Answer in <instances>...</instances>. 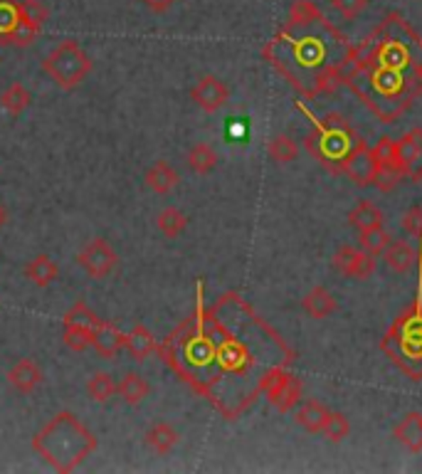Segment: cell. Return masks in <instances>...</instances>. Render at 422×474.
Returning a JSON list of instances; mask_svg holds the SVG:
<instances>
[{
  "instance_id": "cell-35",
  "label": "cell",
  "mask_w": 422,
  "mask_h": 474,
  "mask_svg": "<svg viewBox=\"0 0 422 474\" xmlns=\"http://www.w3.org/2000/svg\"><path fill=\"white\" fill-rule=\"evenodd\" d=\"M344 20H356L368 8V0H328Z\"/></svg>"
},
{
  "instance_id": "cell-21",
  "label": "cell",
  "mask_w": 422,
  "mask_h": 474,
  "mask_svg": "<svg viewBox=\"0 0 422 474\" xmlns=\"http://www.w3.org/2000/svg\"><path fill=\"white\" fill-rule=\"evenodd\" d=\"M385 265L398 274L413 270L415 265V250L410 242L405 240H390L385 247Z\"/></svg>"
},
{
  "instance_id": "cell-33",
  "label": "cell",
  "mask_w": 422,
  "mask_h": 474,
  "mask_svg": "<svg viewBox=\"0 0 422 474\" xmlns=\"http://www.w3.org/2000/svg\"><path fill=\"white\" fill-rule=\"evenodd\" d=\"M321 435L326 437L328 442L338 445V442H344V440L351 435V423H348V418L344 413H331L326 420V425L321 430Z\"/></svg>"
},
{
  "instance_id": "cell-38",
  "label": "cell",
  "mask_w": 422,
  "mask_h": 474,
  "mask_svg": "<svg viewBox=\"0 0 422 474\" xmlns=\"http://www.w3.org/2000/svg\"><path fill=\"white\" fill-rule=\"evenodd\" d=\"M5 223H8V210H5V208L0 205V230L5 228Z\"/></svg>"
},
{
  "instance_id": "cell-6",
  "label": "cell",
  "mask_w": 422,
  "mask_h": 474,
  "mask_svg": "<svg viewBox=\"0 0 422 474\" xmlns=\"http://www.w3.org/2000/svg\"><path fill=\"white\" fill-rule=\"evenodd\" d=\"M260 391L267 393V400L280 413H291L301 403V381L297 376L287 373L281 366L267 368L260 381Z\"/></svg>"
},
{
  "instance_id": "cell-11",
  "label": "cell",
  "mask_w": 422,
  "mask_h": 474,
  "mask_svg": "<svg viewBox=\"0 0 422 474\" xmlns=\"http://www.w3.org/2000/svg\"><path fill=\"white\" fill-rule=\"evenodd\" d=\"M190 99H193L203 112L213 114L217 112V109H223V107L230 102V87H227L220 77L203 75L193 84Z\"/></svg>"
},
{
  "instance_id": "cell-24",
  "label": "cell",
  "mask_w": 422,
  "mask_h": 474,
  "mask_svg": "<svg viewBox=\"0 0 422 474\" xmlns=\"http://www.w3.org/2000/svg\"><path fill=\"white\" fill-rule=\"evenodd\" d=\"M30 104H32V94L28 92V87L20 82H13L0 94V109L10 116H20L23 112H28Z\"/></svg>"
},
{
  "instance_id": "cell-30",
  "label": "cell",
  "mask_w": 422,
  "mask_h": 474,
  "mask_svg": "<svg viewBox=\"0 0 422 474\" xmlns=\"http://www.w3.org/2000/svg\"><path fill=\"white\" fill-rule=\"evenodd\" d=\"M388 242H390V235L385 233L383 225H381V228L361 230V235H358V247L363 252H368V255H373V257L383 255L385 247H388Z\"/></svg>"
},
{
  "instance_id": "cell-15",
  "label": "cell",
  "mask_w": 422,
  "mask_h": 474,
  "mask_svg": "<svg viewBox=\"0 0 422 474\" xmlns=\"http://www.w3.org/2000/svg\"><path fill=\"white\" fill-rule=\"evenodd\" d=\"M124 349L132 354L133 361H146L153 354H159V341L146 326L136 324L129 334H124Z\"/></svg>"
},
{
  "instance_id": "cell-16",
  "label": "cell",
  "mask_w": 422,
  "mask_h": 474,
  "mask_svg": "<svg viewBox=\"0 0 422 474\" xmlns=\"http://www.w3.org/2000/svg\"><path fill=\"white\" fill-rule=\"evenodd\" d=\"M393 437L410 452H422V413H408L395 423Z\"/></svg>"
},
{
  "instance_id": "cell-26",
  "label": "cell",
  "mask_w": 422,
  "mask_h": 474,
  "mask_svg": "<svg viewBox=\"0 0 422 474\" xmlns=\"http://www.w3.org/2000/svg\"><path fill=\"white\" fill-rule=\"evenodd\" d=\"M188 168L197 173V176H207V173H213L217 166V151L210 146V144H196L193 149L188 151Z\"/></svg>"
},
{
  "instance_id": "cell-34",
  "label": "cell",
  "mask_w": 422,
  "mask_h": 474,
  "mask_svg": "<svg viewBox=\"0 0 422 474\" xmlns=\"http://www.w3.org/2000/svg\"><path fill=\"white\" fill-rule=\"evenodd\" d=\"M20 18V0H0V45H5V40L15 28Z\"/></svg>"
},
{
  "instance_id": "cell-13",
  "label": "cell",
  "mask_w": 422,
  "mask_h": 474,
  "mask_svg": "<svg viewBox=\"0 0 422 474\" xmlns=\"http://www.w3.org/2000/svg\"><path fill=\"white\" fill-rule=\"evenodd\" d=\"M92 349L96 354L106 358V361H112L119 356V351L124 349V331L112 321H104L99 319L96 326H94V339H92Z\"/></svg>"
},
{
  "instance_id": "cell-8",
  "label": "cell",
  "mask_w": 422,
  "mask_h": 474,
  "mask_svg": "<svg viewBox=\"0 0 422 474\" xmlns=\"http://www.w3.org/2000/svg\"><path fill=\"white\" fill-rule=\"evenodd\" d=\"M77 265L89 274L92 279H106L116 270L119 265V255L114 252V247L109 245V240L104 237H94L85 250L79 252L75 257Z\"/></svg>"
},
{
  "instance_id": "cell-18",
  "label": "cell",
  "mask_w": 422,
  "mask_h": 474,
  "mask_svg": "<svg viewBox=\"0 0 422 474\" xmlns=\"http://www.w3.org/2000/svg\"><path fill=\"white\" fill-rule=\"evenodd\" d=\"M143 181H146V186L153 191V193H159V196H166L170 193L173 188L179 186V171L170 166L169 161H156L153 166L143 173Z\"/></svg>"
},
{
  "instance_id": "cell-28",
  "label": "cell",
  "mask_w": 422,
  "mask_h": 474,
  "mask_svg": "<svg viewBox=\"0 0 422 474\" xmlns=\"http://www.w3.org/2000/svg\"><path fill=\"white\" fill-rule=\"evenodd\" d=\"M156 228H159L161 233L166 235L169 240L173 237H179L180 233H186L188 228V215L179 208H166V210H161L156 215Z\"/></svg>"
},
{
  "instance_id": "cell-17",
  "label": "cell",
  "mask_w": 422,
  "mask_h": 474,
  "mask_svg": "<svg viewBox=\"0 0 422 474\" xmlns=\"http://www.w3.org/2000/svg\"><path fill=\"white\" fill-rule=\"evenodd\" d=\"M328 415H331V410L324 405V403H319V400H304V403H299V408H297V425L299 428H304L307 432H311V435H321V430H324V425H326Z\"/></svg>"
},
{
  "instance_id": "cell-14",
  "label": "cell",
  "mask_w": 422,
  "mask_h": 474,
  "mask_svg": "<svg viewBox=\"0 0 422 474\" xmlns=\"http://www.w3.org/2000/svg\"><path fill=\"white\" fill-rule=\"evenodd\" d=\"M8 383L23 395H30L42 383V371L32 358H20L8 371Z\"/></svg>"
},
{
  "instance_id": "cell-4",
  "label": "cell",
  "mask_w": 422,
  "mask_h": 474,
  "mask_svg": "<svg viewBox=\"0 0 422 474\" xmlns=\"http://www.w3.org/2000/svg\"><path fill=\"white\" fill-rule=\"evenodd\" d=\"M358 136L353 129L348 126V121L341 116H328L319 124V129L314 131L311 136H307V149L319 158L321 166L331 168V171H341V161L346 158V153L356 146Z\"/></svg>"
},
{
  "instance_id": "cell-31",
  "label": "cell",
  "mask_w": 422,
  "mask_h": 474,
  "mask_svg": "<svg viewBox=\"0 0 422 474\" xmlns=\"http://www.w3.org/2000/svg\"><path fill=\"white\" fill-rule=\"evenodd\" d=\"M94 329H82V326H62V341L67 349H72L77 354H82L87 349H92Z\"/></svg>"
},
{
  "instance_id": "cell-27",
  "label": "cell",
  "mask_w": 422,
  "mask_h": 474,
  "mask_svg": "<svg viewBox=\"0 0 422 474\" xmlns=\"http://www.w3.org/2000/svg\"><path fill=\"white\" fill-rule=\"evenodd\" d=\"M267 153L272 158L274 163H291L299 156V144L291 139L289 134H277L270 144H267Z\"/></svg>"
},
{
  "instance_id": "cell-1",
  "label": "cell",
  "mask_w": 422,
  "mask_h": 474,
  "mask_svg": "<svg viewBox=\"0 0 422 474\" xmlns=\"http://www.w3.org/2000/svg\"><path fill=\"white\" fill-rule=\"evenodd\" d=\"M422 40L398 13L388 15L383 25L358 47L348 50L344 60V82L371 104L388 124L422 92Z\"/></svg>"
},
{
  "instance_id": "cell-10",
  "label": "cell",
  "mask_w": 422,
  "mask_h": 474,
  "mask_svg": "<svg viewBox=\"0 0 422 474\" xmlns=\"http://www.w3.org/2000/svg\"><path fill=\"white\" fill-rule=\"evenodd\" d=\"M331 262H334V267L341 274L353 277L356 282H366V279H371L375 274V257L361 250V247L356 250L351 245H344V247H338Z\"/></svg>"
},
{
  "instance_id": "cell-36",
  "label": "cell",
  "mask_w": 422,
  "mask_h": 474,
  "mask_svg": "<svg viewBox=\"0 0 422 474\" xmlns=\"http://www.w3.org/2000/svg\"><path fill=\"white\" fill-rule=\"evenodd\" d=\"M400 228L413 237H422V205H413L408 213L400 218Z\"/></svg>"
},
{
  "instance_id": "cell-3",
  "label": "cell",
  "mask_w": 422,
  "mask_h": 474,
  "mask_svg": "<svg viewBox=\"0 0 422 474\" xmlns=\"http://www.w3.org/2000/svg\"><path fill=\"white\" fill-rule=\"evenodd\" d=\"M32 450L57 472H75L96 450V437L75 413L62 410L32 437Z\"/></svg>"
},
{
  "instance_id": "cell-7",
  "label": "cell",
  "mask_w": 422,
  "mask_h": 474,
  "mask_svg": "<svg viewBox=\"0 0 422 474\" xmlns=\"http://www.w3.org/2000/svg\"><path fill=\"white\" fill-rule=\"evenodd\" d=\"M45 3L40 0H20V18L15 23V28L5 40V45L10 47H30L40 35V30L47 20Z\"/></svg>"
},
{
  "instance_id": "cell-32",
  "label": "cell",
  "mask_w": 422,
  "mask_h": 474,
  "mask_svg": "<svg viewBox=\"0 0 422 474\" xmlns=\"http://www.w3.org/2000/svg\"><path fill=\"white\" fill-rule=\"evenodd\" d=\"M96 321H99V316L94 314L92 309L87 307V302H82V299H79L77 304H72V309L62 316V326H82V329H94Z\"/></svg>"
},
{
  "instance_id": "cell-37",
  "label": "cell",
  "mask_w": 422,
  "mask_h": 474,
  "mask_svg": "<svg viewBox=\"0 0 422 474\" xmlns=\"http://www.w3.org/2000/svg\"><path fill=\"white\" fill-rule=\"evenodd\" d=\"M141 3H143L151 13H169L179 0H141Z\"/></svg>"
},
{
  "instance_id": "cell-9",
  "label": "cell",
  "mask_w": 422,
  "mask_h": 474,
  "mask_svg": "<svg viewBox=\"0 0 422 474\" xmlns=\"http://www.w3.org/2000/svg\"><path fill=\"white\" fill-rule=\"evenodd\" d=\"M341 173H346L348 181L356 183L358 188L373 186L375 173H378V161H375L373 149L358 139L356 146L348 151L346 158L341 161Z\"/></svg>"
},
{
  "instance_id": "cell-20",
  "label": "cell",
  "mask_w": 422,
  "mask_h": 474,
  "mask_svg": "<svg viewBox=\"0 0 422 474\" xmlns=\"http://www.w3.org/2000/svg\"><path fill=\"white\" fill-rule=\"evenodd\" d=\"M301 307L311 319H326L336 311L338 302L326 287H314L307 297L301 299Z\"/></svg>"
},
{
  "instance_id": "cell-19",
  "label": "cell",
  "mask_w": 422,
  "mask_h": 474,
  "mask_svg": "<svg viewBox=\"0 0 422 474\" xmlns=\"http://www.w3.org/2000/svg\"><path fill=\"white\" fill-rule=\"evenodd\" d=\"M143 440H146V445L156 452V455H169L173 447L179 445V430L173 428L170 423H163V420H159V423H153L149 430H146V435H143Z\"/></svg>"
},
{
  "instance_id": "cell-2",
  "label": "cell",
  "mask_w": 422,
  "mask_h": 474,
  "mask_svg": "<svg viewBox=\"0 0 422 474\" xmlns=\"http://www.w3.org/2000/svg\"><path fill=\"white\" fill-rule=\"evenodd\" d=\"M348 50L344 35L324 18L314 0H294L284 28L264 47V57H270L294 87H301L307 75V82L319 92H331L344 82Z\"/></svg>"
},
{
  "instance_id": "cell-22",
  "label": "cell",
  "mask_w": 422,
  "mask_h": 474,
  "mask_svg": "<svg viewBox=\"0 0 422 474\" xmlns=\"http://www.w3.org/2000/svg\"><path fill=\"white\" fill-rule=\"evenodd\" d=\"M60 270H57L55 260L50 257V255H38V257H32L28 262V267H25V277L40 289H47L52 282L57 279Z\"/></svg>"
},
{
  "instance_id": "cell-25",
  "label": "cell",
  "mask_w": 422,
  "mask_h": 474,
  "mask_svg": "<svg viewBox=\"0 0 422 474\" xmlns=\"http://www.w3.org/2000/svg\"><path fill=\"white\" fill-rule=\"evenodd\" d=\"M116 393L122 395L126 405H139V403L149 398L151 383L143 376H139V373H126L122 381H119V386H116Z\"/></svg>"
},
{
  "instance_id": "cell-23",
  "label": "cell",
  "mask_w": 422,
  "mask_h": 474,
  "mask_svg": "<svg viewBox=\"0 0 422 474\" xmlns=\"http://www.w3.org/2000/svg\"><path fill=\"white\" fill-rule=\"evenodd\" d=\"M383 220L385 218L383 213H381V208L371 203V200H358V203L351 208V213H348V225L356 228L358 233H361V230H368V228H381Z\"/></svg>"
},
{
  "instance_id": "cell-12",
  "label": "cell",
  "mask_w": 422,
  "mask_h": 474,
  "mask_svg": "<svg viewBox=\"0 0 422 474\" xmlns=\"http://www.w3.org/2000/svg\"><path fill=\"white\" fill-rule=\"evenodd\" d=\"M395 151L403 176L410 178L413 183H422V129H413L400 136L395 141Z\"/></svg>"
},
{
  "instance_id": "cell-29",
  "label": "cell",
  "mask_w": 422,
  "mask_h": 474,
  "mask_svg": "<svg viewBox=\"0 0 422 474\" xmlns=\"http://www.w3.org/2000/svg\"><path fill=\"white\" fill-rule=\"evenodd\" d=\"M87 393H89V398L94 403H109L116 395V383H114L112 373H94L92 378L87 381Z\"/></svg>"
},
{
  "instance_id": "cell-5",
  "label": "cell",
  "mask_w": 422,
  "mask_h": 474,
  "mask_svg": "<svg viewBox=\"0 0 422 474\" xmlns=\"http://www.w3.org/2000/svg\"><path fill=\"white\" fill-rule=\"evenodd\" d=\"M42 72H45L52 82L72 92L79 84L85 82L87 75L92 72V57L87 55L85 50L79 47V42L75 40H65L42 60Z\"/></svg>"
}]
</instances>
